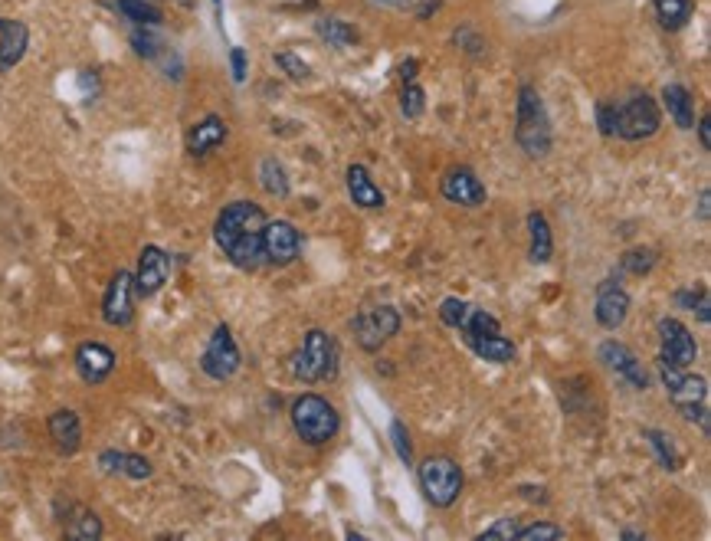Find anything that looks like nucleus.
I'll list each match as a JSON object with an SVG mask.
<instances>
[{
  "label": "nucleus",
  "mask_w": 711,
  "mask_h": 541,
  "mask_svg": "<svg viewBox=\"0 0 711 541\" xmlns=\"http://www.w3.org/2000/svg\"><path fill=\"white\" fill-rule=\"evenodd\" d=\"M263 227L266 214L259 204L250 201H233L220 210L217 223H213V240L227 260L240 269H259L266 263L263 256Z\"/></svg>",
  "instance_id": "nucleus-1"
},
{
  "label": "nucleus",
  "mask_w": 711,
  "mask_h": 541,
  "mask_svg": "<svg viewBox=\"0 0 711 541\" xmlns=\"http://www.w3.org/2000/svg\"><path fill=\"white\" fill-rule=\"evenodd\" d=\"M518 145L525 148V155L544 158L551 151V122L548 109L538 96L535 86H521L518 92V128H515Z\"/></svg>",
  "instance_id": "nucleus-2"
},
{
  "label": "nucleus",
  "mask_w": 711,
  "mask_h": 541,
  "mask_svg": "<svg viewBox=\"0 0 711 541\" xmlns=\"http://www.w3.org/2000/svg\"><path fill=\"white\" fill-rule=\"evenodd\" d=\"M292 427L308 446H325L328 440L338 437L341 417L322 394H302L292 404Z\"/></svg>",
  "instance_id": "nucleus-3"
},
{
  "label": "nucleus",
  "mask_w": 711,
  "mask_h": 541,
  "mask_svg": "<svg viewBox=\"0 0 711 541\" xmlns=\"http://www.w3.org/2000/svg\"><path fill=\"white\" fill-rule=\"evenodd\" d=\"M338 371V351H335V341H331L328 332L322 328H312L305 332L302 338V348L295 351L292 358V374L305 384H315V381H331Z\"/></svg>",
  "instance_id": "nucleus-4"
},
{
  "label": "nucleus",
  "mask_w": 711,
  "mask_h": 541,
  "mask_svg": "<svg viewBox=\"0 0 711 541\" xmlns=\"http://www.w3.org/2000/svg\"><path fill=\"white\" fill-rule=\"evenodd\" d=\"M662 384L672 397V404L682 410L685 420H698L702 430L708 433V381L695 378V374L682 368H669V364H659Z\"/></svg>",
  "instance_id": "nucleus-5"
},
{
  "label": "nucleus",
  "mask_w": 711,
  "mask_h": 541,
  "mask_svg": "<svg viewBox=\"0 0 711 541\" xmlns=\"http://www.w3.org/2000/svg\"><path fill=\"white\" fill-rule=\"evenodd\" d=\"M420 489L436 509H449L462 492V469L449 456H430L420 466Z\"/></svg>",
  "instance_id": "nucleus-6"
},
{
  "label": "nucleus",
  "mask_w": 711,
  "mask_h": 541,
  "mask_svg": "<svg viewBox=\"0 0 711 541\" xmlns=\"http://www.w3.org/2000/svg\"><path fill=\"white\" fill-rule=\"evenodd\" d=\"M662 125L659 105L646 92H636L633 99H626L623 105H616V135L626 141H643L653 138Z\"/></svg>",
  "instance_id": "nucleus-7"
},
{
  "label": "nucleus",
  "mask_w": 711,
  "mask_h": 541,
  "mask_svg": "<svg viewBox=\"0 0 711 541\" xmlns=\"http://www.w3.org/2000/svg\"><path fill=\"white\" fill-rule=\"evenodd\" d=\"M400 332V312L394 305H374V309L358 312L354 319V338L364 351H377Z\"/></svg>",
  "instance_id": "nucleus-8"
},
{
  "label": "nucleus",
  "mask_w": 711,
  "mask_h": 541,
  "mask_svg": "<svg viewBox=\"0 0 711 541\" xmlns=\"http://www.w3.org/2000/svg\"><path fill=\"white\" fill-rule=\"evenodd\" d=\"M240 348H236V341L230 335L227 325H217L213 328V335L207 341V351L204 358H200V368H204L207 378L213 381H230L236 371H240Z\"/></svg>",
  "instance_id": "nucleus-9"
},
{
  "label": "nucleus",
  "mask_w": 711,
  "mask_h": 541,
  "mask_svg": "<svg viewBox=\"0 0 711 541\" xmlns=\"http://www.w3.org/2000/svg\"><path fill=\"white\" fill-rule=\"evenodd\" d=\"M659 341H662L659 364H669V368H682V371H689L695 364L698 345H695L692 332L679 319H662L659 322Z\"/></svg>",
  "instance_id": "nucleus-10"
},
{
  "label": "nucleus",
  "mask_w": 711,
  "mask_h": 541,
  "mask_svg": "<svg viewBox=\"0 0 711 541\" xmlns=\"http://www.w3.org/2000/svg\"><path fill=\"white\" fill-rule=\"evenodd\" d=\"M102 319L115 328L132 325V319H135V276L125 273V269H118L109 282V289H105Z\"/></svg>",
  "instance_id": "nucleus-11"
},
{
  "label": "nucleus",
  "mask_w": 711,
  "mask_h": 541,
  "mask_svg": "<svg viewBox=\"0 0 711 541\" xmlns=\"http://www.w3.org/2000/svg\"><path fill=\"white\" fill-rule=\"evenodd\" d=\"M302 237L289 220H266L263 227V256L269 266H292L299 260Z\"/></svg>",
  "instance_id": "nucleus-12"
},
{
  "label": "nucleus",
  "mask_w": 711,
  "mask_h": 541,
  "mask_svg": "<svg viewBox=\"0 0 711 541\" xmlns=\"http://www.w3.org/2000/svg\"><path fill=\"white\" fill-rule=\"evenodd\" d=\"M600 361L607 364L616 378H623L626 384H630L633 391H646V387H649V374L643 368V361H639L633 355V348H626L623 341H603V345H600Z\"/></svg>",
  "instance_id": "nucleus-13"
},
{
  "label": "nucleus",
  "mask_w": 711,
  "mask_h": 541,
  "mask_svg": "<svg viewBox=\"0 0 711 541\" xmlns=\"http://www.w3.org/2000/svg\"><path fill=\"white\" fill-rule=\"evenodd\" d=\"M168 273H171V260L168 253L161 250V246H145L138 256V273H135V292L141 299L154 296V292H161V286L168 282Z\"/></svg>",
  "instance_id": "nucleus-14"
},
{
  "label": "nucleus",
  "mask_w": 711,
  "mask_h": 541,
  "mask_svg": "<svg viewBox=\"0 0 711 541\" xmlns=\"http://www.w3.org/2000/svg\"><path fill=\"white\" fill-rule=\"evenodd\" d=\"M626 315H630V292L616 279H603L597 286V322L607 332H616L626 322Z\"/></svg>",
  "instance_id": "nucleus-15"
},
{
  "label": "nucleus",
  "mask_w": 711,
  "mask_h": 541,
  "mask_svg": "<svg viewBox=\"0 0 711 541\" xmlns=\"http://www.w3.org/2000/svg\"><path fill=\"white\" fill-rule=\"evenodd\" d=\"M443 197L462 207H479L485 204V184L472 168H449L443 174Z\"/></svg>",
  "instance_id": "nucleus-16"
},
{
  "label": "nucleus",
  "mask_w": 711,
  "mask_h": 541,
  "mask_svg": "<svg viewBox=\"0 0 711 541\" xmlns=\"http://www.w3.org/2000/svg\"><path fill=\"white\" fill-rule=\"evenodd\" d=\"M76 371L86 384H102L115 371V351L99 345V341H86L76 351Z\"/></svg>",
  "instance_id": "nucleus-17"
},
{
  "label": "nucleus",
  "mask_w": 711,
  "mask_h": 541,
  "mask_svg": "<svg viewBox=\"0 0 711 541\" xmlns=\"http://www.w3.org/2000/svg\"><path fill=\"white\" fill-rule=\"evenodd\" d=\"M27 46H30V30L23 27L20 20L0 17V73L14 69L23 60V53H27Z\"/></svg>",
  "instance_id": "nucleus-18"
},
{
  "label": "nucleus",
  "mask_w": 711,
  "mask_h": 541,
  "mask_svg": "<svg viewBox=\"0 0 711 541\" xmlns=\"http://www.w3.org/2000/svg\"><path fill=\"white\" fill-rule=\"evenodd\" d=\"M348 194L361 210H381L384 207V191L374 184L371 171H367L364 164H351L348 168Z\"/></svg>",
  "instance_id": "nucleus-19"
},
{
  "label": "nucleus",
  "mask_w": 711,
  "mask_h": 541,
  "mask_svg": "<svg viewBox=\"0 0 711 541\" xmlns=\"http://www.w3.org/2000/svg\"><path fill=\"white\" fill-rule=\"evenodd\" d=\"M223 141H227V122L220 119V115H207V119H200L191 135H187V151H191L194 158L207 155V151L220 148Z\"/></svg>",
  "instance_id": "nucleus-20"
},
{
  "label": "nucleus",
  "mask_w": 711,
  "mask_h": 541,
  "mask_svg": "<svg viewBox=\"0 0 711 541\" xmlns=\"http://www.w3.org/2000/svg\"><path fill=\"white\" fill-rule=\"evenodd\" d=\"M50 437H53V443H56L59 453L73 456V453L79 450V443H82V423H79V417L73 414V410H56V414L50 417Z\"/></svg>",
  "instance_id": "nucleus-21"
},
{
  "label": "nucleus",
  "mask_w": 711,
  "mask_h": 541,
  "mask_svg": "<svg viewBox=\"0 0 711 541\" xmlns=\"http://www.w3.org/2000/svg\"><path fill=\"white\" fill-rule=\"evenodd\" d=\"M466 338V345L476 351V355L482 361H492V364H512L515 361V345L508 341L502 332H495V335H462Z\"/></svg>",
  "instance_id": "nucleus-22"
},
{
  "label": "nucleus",
  "mask_w": 711,
  "mask_h": 541,
  "mask_svg": "<svg viewBox=\"0 0 711 541\" xmlns=\"http://www.w3.org/2000/svg\"><path fill=\"white\" fill-rule=\"evenodd\" d=\"M99 466L105 473H122L128 479H148L154 469L145 456H132V453H115V450H105L99 456Z\"/></svg>",
  "instance_id": "nucleus-23"
},
{
  "label": "nucleus",
  "mask_w": 711,
  "mask_h": 541,
  "mask_svg": "<svg viewBox=\"0 0 711 541\" xmlns=\"http://www.w3.org/2000/svg\"><path fill=\"white\" fill-rule=\"evenodd\" d=\"M662 105H666L669 119L679 128H695V109H692V96L689 89L672 82V86L662 89Z\"/></svg>",
  "instance_id": "nucleus-24"
},
{
  "label": "nucleus",
  "mask_w": 711,
  "mask_h": 541,
  "mask_svg": "<svg viewBox=\"0 0 711 541\" xmlns=\"http://www.w3.org/2000/svg\"><path fill=\"white\" fill-rule=\"evenodd\" d=\"M528 233H531V263H548L551 253H554V237H551V223L544 214L538 210H531L528 214Z\"/></svg>",
  "instance_id": "nucleus-25"
},
{
  "label": "nucleus",
  "mask_w": 711,
  "mask_h": 541,
  "mask_svg": "<svg viewBox=\"0 0 711 541\" xmlns=\"http://www.w3.org/2000/svg\"><path fill=\"white\" fill-rule=\"evenodd\" d=\"M66 538H73V541H96V538H102L99 515L89 512V509H73V515L66 519Z\"/></svg>",
  "instance_id": "nucleus-26"
},
{
  "label": "nucleus",
  "mask_w": 711,
  "mask_h": 541,
  "mask_svg": "<svg viewBox=\"0 0 711 541\" xmlns=\"http://www.w3.org/2000/svg\"><path fill=\"white\" fill-rule=\"evenodd\" d=\"M115 7H118V14L125 20H132L135 27H158L164 20L161 10L154 7L151 0H115Z\"/></svg>",
  "instance_id": "nucleus-27"
},
{
  "label": "nucleus",
  "mask_w": 711,
  "mask_h": 541,
  "mask_svg": "<svg viewBox=\"0 0 711 541\" xmlns=\"http://www.w3.org/2000/svg\"><path fill=\"white\" fill-rule=\"evenodd\" d=\"M656 17L666 30H682L692 17V0H656Z\"/></svg>",
  "instance_id": "nucleus-28"
},
{
  "label": "nucleus",
  "mask_w": 711,
  "mask_h": 541,
  "mask_svg": "<svg viewBox=\"0 0 711 541\" xmlns=\"http://www.w3.org/2000/svg\"><path fill=\"white\" fill-rule=\"evenodd\" d=\"M646 440H649V446H653V450H656L662 469H672V473H675V469L682 466V456H679V450H675V443H672L669 433H662V430H646Z\"/></svg>",
  "instance_id": "nucleus-29"
},
{
  "label": "nucleus",
  "mask_w": 711,
  "mask_h": 541,
  "mask_svg": "<svg viewBox=\"0 0 711 541\" xmlns=\"http://www.w3.org/2000/svg\"><path fill=\"white\" fill-rule=\"evenodd\" d=\"M259 178H263V187H266L269 194H276V197H286V194H289L286 168H282L276 158H266L263 164H259Z\"/></svg>",
  "instance_id": "nucleus-30"
},
{
  "label": "nucleus",
  "mask_w": 711,
  "mask_h": 541,
  "mask_svg": "<svg viewBox=\"0 0 711 541\" xmlns=\"http://www.w3.org/2000/svg\"><path fill=\"white\" fill-rule=\"evenodd\" d=\"M462 335H495V332H502V325L499 319H495L492 312H485V309H472L469 312V322L459 328Z\"/></svg>",
  "instance_id": "nucleus-31"
},
{
  "label": "nucleus",
  "mask_w": 711,
  "mask_h": 541,
  "mask_svg": "<svg viewBox=\"0 0 711 541\" xmlns=\"http://www.w3.org/2000/svg\"><path fill=\"white\" fill-rule=\"evenodd\" d=\"M476 309V305H469L466 299H443V305H440V319L449 325V328H462L469 322V312Z\"/></svg>",
  "instance_id": "nucleus-32"
},
{
  "label": "nucleus",
  "mask_w": 711,
  "mask_h": 541,
  "mask_svg": "<svg viewBox=\"0 0 711 541\" xmlns=\"http://www.w3.org/2000/svg\"><path fill=\"white\" fill-rule=\"evenodd\" d=\"M318 33H322L331 46H348L351 40H358V33L345 27L341 20H318Z\"/></svg>",
  "instance_id": "nucleus-33"
},
{
  "label": "nucleus",
  "mask_w": 711,
  "mask_h": 541,
  "mask_svg": "<svg viewBox=\"0 0 711 541\" xmlns=\"http://www.w3.org/2000/svg\"><path fill=\"white\" fill-rule=\"evenodd\" d=\"M515 538H518V541H561V538H564V528L548 525V522H538V525L518 528Z\"/></svg>",
  "instance_id": "nucleus-34"
},
{
  "label": "nucleus",
  "mask_w": 711,
  "mask_h": 541,
  "mask_svg": "<svg viewBox=\"0 0 711 541\" xmlns=\"http://www.w3.org/2000/svg\"><path fill=\"white\" fill-rule=\"evenodd\" d=\"M390 440H394L397 460L410 466L413 463V450H410V433L404 427V420H390Z\"/></svg>",
  "instance_id": "nucleus-35"
},
{
  "label": "nucleus",
  "mask_w": 711,
  "mask_h": 541,
  "mask_svg": "<svg viewBox=\"0 0 711 541\" xmlns=\"http://www.w3.org/2000/svg\"><path fill=\"white\" fill-rule=\"evenodd\" d=\"M423 89L420 86H413V82H407V89H404V99H400V109H404L407 119H420L423 115Z\"/></svg>",
  "instance_id": "nucleus-36"
},
{
  "label": "nucleus",
  "mask_w": 711,
  "mask_h": 541,
  "mask_svg": "<svg viewBox=\"0 0 711 541\" xmlns=\"http://www.w3.org/2000/svg\"><path fill=\"white\" fill-rule=\"evenodd\" d=\"M653 263H656L653 250H633V253L623 256V269H630V273H636V276L649 273V269H653Z\"/></svg>",
  "instance_id": "nucleus-37"
},
{
  "label": "nucleus",
  "mask_w": 711,
  "mask_h": 541,
  "mask_svg": "<svg viewBox=\"0 0 711 541\" xmlns=\"http://www.w3.org/2000/svg\"><path fill=\"white\" fill-rule=\"evenodd\" d=\"M679 302L689 305L692 312H698V319H702V322L711 319V312H708V292H705V289H698V292H679Z\"/></svg>",
  "instance_id": "nucleus-38"
},
{
  "label": "nucleus",
  "mask_w": 711,
  "mask_h": 541,
  "mask_svg": "<svg viewBox=\"0 0 711 541\" xmlns=\"http://www.w3.org/2000/svg\"><path fill=\"white\" fill-rule=\"evenodd\" d=\"M597 125H600V135H603V138H613V135H616V105H613V102H600V105H597Z\"/></svg>",
  "instance_id": "nucleus-39"
},
{
  "label": "nucleus",
  "mask_w": 711,
  "mask_h": 541,
  "mask_svg": "<svg viewBox=\"0 0 711 541\" xmlns=\"http://www.w3.org/2000/svg\"><path fill=\"white\" fill-rule=\"evenodd\" d=\"M276 63H279L282 69H286V73H289L292 79H308V73H312V69H308V63H302L295 53H279V56H276Z\"/></svg>",
  "instance_id": "nucleus-40"
},
{
  "label": "nucleus",
  "mask_w": 711,
  "mask_h": 541,
  "mask_svg": "<svg viewBox=\"0 0 711 541\" xmlns=\"http://www.w3.org/2000/svg\"><path fill=\"white\" fill-rule=\"evenodd\" d=\"M515 532H518L515 519H499V522H495L492 528H485V532H482L479 538H508V541H512V538H515Z\"/></svg>",
  "instance_id": "nucleus-41"
},
{
  "label": "nucleus",
  "mask_w": 711,
  "mask_h": 541,
  "mask_svg": "<svg viewBox=\"0 0 711 541\" xmlns=\"http://www.w3.org/2000/svg\"><path fill=\"white\" fill-rule=\"evenodd\" d=\"M132 43H135V50L141 53V56H158L161 53V46H158V40L151 37V33H145V30H135V37H132Z\"/></svg>",
  "instance_id": "nucleus-42"
},
{
  "label": "nucleus",
  "mask_w": 711,
  "mask_h": 541,
  "mask_svg": "<svg viewBox=\"0 0 711 541\" xmlns=\"http://www.w3.org/2000/svg\"><path fill=\"white\" fill-rule=\"evenodd\" d=\"M230 63H233V79L243 82L246 79V53L240 50V46H233L230 50Z\"/></svg>",
  "instance_id": "nucleus-43"
},
{
  "label": "nucleus",
  "mask_w": 711,
  "mask_h": 541,
  "mask_svg": "<svg viewBox=\"0 0 711 541\" xmlns=\"http://www.w3.org/2000/svg\"><path fill=\"white\" fill-rule=\"evenodd\" d=\"M698 138H702V148L711 151V119L702 115V122H698Z\"/></svg>",
  "instance_id": "nucleus-44"
},
{
  "label": "nucleus",
  "mask_w": 711,
  "mask_h": 541,
  "mask_svg": "<svg viewBox=\"0 0 711 541\" xmlns=\"http://www.w3.org/2000/svg\"><path fill=\"white\" fill-rule=\"evenodd\" d=\"M708 201H711V194H708V187L702 194H698V217L702 220H708Z\"/></svg>",
  "instance_id": "nucleus-45"
},
{
  "label": "nucleus",
  "mask_w": 711,
  "mask_h": 541,
  "mask_svg": "<svg viewBox=\"0 0 711 541\" xmlns=\"http://www.w3.org/2000/svg\"><path fill=\"white\" fill-rule=\"evenodd\" d=\"M413 69H417V63H413V60H410V63H404V66H400V76H404V82H410L413 76H417V73H413Z\"/></svg>",
  "instance_id": "nucleus-46"
}]
</instances>
